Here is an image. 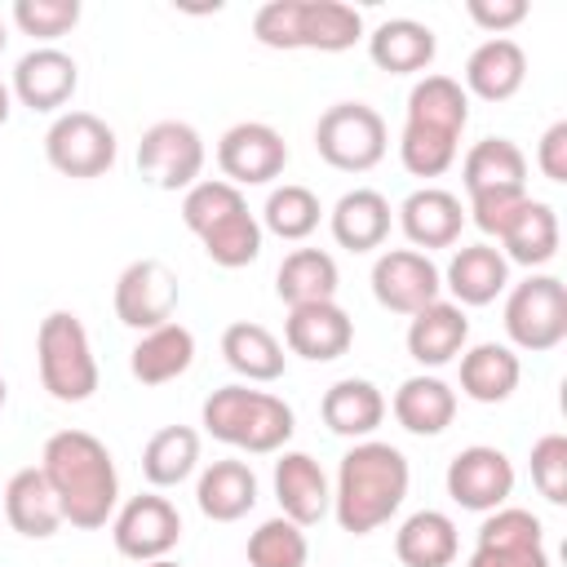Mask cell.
<instances>
[{
    "label": "cell",
    "mask_w": 567,
    "mask_h": 567,
    "mask_svg": "<svg viewBox=\"0 0 567 567\" xmlns=\"http://www.w3.org/2000/svg\"><path fill=\"white\" fill-rule=\"evenodd\" d=\"M523 80H527V53L509 35H492L465 58V93L483 102H509L523 89Z\"/></svg>",
    "instance_id": "obj_21"
},
{
    "label": "cell",
    "mask_w": 567,
    "mask_h": 567,
    "mask_svg": "<svg viewBox=\"0 0 567 567\" xmlns=\"http://www.w3.org/2000/svg\"><path fill=\"white\" fill-rule=\"evenodd\" d=\"M470 124V93L452 75H425L408 93V120L399 137V159L412 177H439L452 168L461 133Z\"/></svg>",
    "instance_id": "obj_3"
},
{
    "label": "cell",
    "mask_w": 567,
    "mask_h": 567,
    "mask_svg": "<svg viewBox=\"0 0 567 567\" xmlns=\"http://www.w3.org/2000/svg\"><path fill=\"white\" fill-rule=\"evenodd\" d=\"M447 288L461 306H487L505 292L509 284V261L501 257V248L492 244H470V248H456L452 261H447Z\"/></svg>",
    "instance_id": "obj_28"
},
{
    "label": "cell",
    "mask_w": 567,
    "mask_h": 567,
    "mask_svg": "<svg viewBox=\"0 0 567 567\" xmlns=\"http://www.w3.org/2000/svg\"><path fill=\"white\" fill-rule=\"evenodd\" d=\"M173 310H177V275L159 257H142L120 270V279H115V319L120 323L151 332V328L168 323Z\"/></svg>",
    "instance_id": "obj_14"
},
{
    "label": "cell",
    "mask_w": 567,
    "mask_h": 567,
    "mask_svg": "<svg viewBox=\"0 0 567 567\" xmlns=\"http://www.w3.org/2000/svg\"><path fill=\"white\" fill-rule=\"evenodd\" d=\"M137 567H182V563H173V558H151V563H137Z\"/></svg>",
    "instance_id": "obj_47"
},
{
    "label": "cell",
    "mask_w": 567,
    "mask_h": 567,
    "mask_svg": "<svg viewBox=\"0 0 567 567\" xmlns=\"http://www.w3.org/2000/svg\"><path fill=\"white\" fill-rule=\"evenodd\" d=\"M75 84H80L75 58L62 53V49H53V44H44V49H31V53L18 58L9 93L22 106H31V111H58V106L71 102Z\"/></svg>",
    "instance_id": "obj_18"
},
{
    "label": "cell",
    "mask_w": 567,
    "mask_h": 567,
    "mask_svg": "<svg viewBox=\"0 0 567 567\" xmlns=\"http://www.w3.org/2000/svg\"><path fill=\"white\" fill-rule=\"evenodd\" d=\"M465 567H549L540 518L518 505L492 509L478 527V545Z\"/></svg>",
    "instance_id": "obj_12"
},
{
    "label": "cell",
    "mask_w": 567,
    "mask_h": 567,
    "mask_svg": "<svg viewBox=\"0 0 567 567\" xmlns=\"http://www.w3.org/2000/svg\"><path fill=\"white\" fill-rule=\"evenodd\" d=\"M115 549L133 563H151V558H168V549L182 540V514L168 496L142 492L133 501H124V509L111 523Z\"/></svg>",
    "instance_id": "obj_15"
},
{
    "label": "cell",
    "mask_w": 567,
    "mask_h": 567,
    "mask_svg": "<svg viewBox=\"0 0 567 567\" xmlns=\"http://www.w3.org/2000/svg\"><path fill=\"white\" fill-rule=\"evenodd\" d=\"M4 40H9V35H4V22H0V53H4Z\"/></svg>",
    "instance_id": "obj_49"
},
{
    "label": "cell",
    "mask_w": 567,
    "mask_h": 567,
    "mask_svg": "<svg viewBox=\"0 0 567 567\" xmlns=\"http://www.w3.org/2000/svg\"><path fill=\"white\" fill-rule=\"evenodd\" d=\"M199 465V434L190 425H164L142 447V474L151 487H177Z\"/></svg>",
    "instance_id": "obj_38"
},
{
    "label": "cell",
    "mask_w": 567,
    "mask_h": 567,
    "mask_svg": "<svg viewBox=\"0 0 567 567\" xmlns=\"http://www.w3.org/2000/svg\"><path fill=\"white\" fill-rule=\"evenodd\" d=\"M505 332L518 350L545 354L567 337V288L558 275H527L505 301Z\"/></svg>",
    "instance_id": "obj_9"
},
{
    "label": "cell",
    "mask_w": 567,
    "mask_h": 567,
    "mask_svg": "<svg viewBox=\"0 0 567 567\" xmlns=\"http://www.w3.org/2000/svg\"><path fill=\"white\" fill-rule=\"evenodd\" d=\"M252 35L266 49L341 53L363 35V13L341 0H270L252 13Z\"/></svg>",
    "instance_id": "obj_5"
},
{
    "label": "cell",
    "mask_w": 567,
    "mask_h": 567,
    "mask_svg": "<svg viewBox=\"0 0 567 567\" xmlns=\"http://www.w3.org/2000/svg\"><path fill=\"white\" fill-rule=\"evenodd\" d=\"M465 13H470L483 31L505 35L509 27H518V22L527 18V0H470V4H465Z\"/></svg>",
    "instance_id": "obj_44"
},
{
    "label": "cell",
    "mask_w": 567,
    "mask_h": 567,
    "mask_svg": "<svg viewBox=\"0 0 567 567\" xmlns=\"http://www.w3.org/2000/svg\"><path fill=\"white\" fill-rule=\"evenodd\" d=\"M288 164V142L279 137V128L261 124V120H244L230 124L217 142V168L230 186H261L275 182Z\"/></svg>",
    "instance_id": "obj_13"
},
{
    "label": "cell",
    "mask_w": 567,
    "mask_h": 567,
    "mask_svg": "<svg viewBox=\"0 0 567 567\" xmlns=\"http://www.w3.org/2000/svg\"><path fill=\"white\" fill-rule=\"evenodd\" d=\"M284 341L292 354L310 363H332L350 350L354 323L337 301H315V306H292L284 319Z\"/></svg>",
    "instance_id": "obj_19"
},
{
    "label": "cell",
    "mask_w": 567,
    "mask_h": 567,
    "mask_svg": "<svg viewBox=\"0 0 567 567\" xmlns=\"http://www.w3.org/2000/svg\"><path fill=\"white\" fill-rule=\"evenodd\" d=\"M40 470L58 496L62 523L84 527V532L106 527V518L115 514V501H120V474L97 434H89V430L49 434V443L40 452Z\"/></svg>",
    "instance_id": "obj_1"
},
{
    "label": "cell",
    "mask_w": 567,
    "mask_h": 567,
    "mask_svg": "<svg viewBox=\"0 0 567 567\" xmlns=\"http://www.w3.org/2000/svg\"><path fill=\"white\" fill-rule=\"evenodd\" d=\"M275 501H279L284 518H292L297 527L319 523L332 509V487H328V474L319 470V461L306 452H284L275 461Z\"/></svg>",
    "instance_id": "obj_20"
},
{
    "label": "cell",
    "mask_w": 567,
    "mask_h": 567,
    "mask_svg": "<svg viewBox=\"0 0 567 567\" xmlns=\"http://www.w3.org/2000/svg\"><path fill=\"white\" fill-rule=\"evenodd\" d=\"M514 492V465L501 447H487V443H474V447H461L452 461H447V496L461 505V509H474V514H492L509 501Z\"/></svg>",
    "instance_id": "obj_16"
},
{
    "label": "cell",
    "mask_w": 567,
    "mask_h": 567,
    "mask_svg": "<svg viewBox=\"0 0 567 567\" xmlns=\"http://www.w3.org/2000/svg\"><path fill=\"white\" fill-rule=\"evenodd\" d=\"M306 532L292 518H266L252 536H248V563L252 567H306Z\"/></svg>",
    "instance_id": "obj_40"
},
{
    "label": "cell",
    "mask_w": 567,
    "mask_h": 567,
    "mask_svg": "<svg viewBox=\"0 0 567 567\" xmlns=\"http://www.w3.org/2000/svg\"><path fill=\"white\" fill-rule=\"evenodd\" d=\"M536 164H540V173L549 182H567V120L545 128V137L536 146Z\"/></svg>",
    "instance_id": "obj_45"
},
{
    "label": "cell",
    "mask_w": 567,
    "mask_h": 567,
    "mask_svg": "<svg viewBox=\"0 0 567 567\" xmlns=\"http://www.w3.org/2000/svg\"><path fill=\"white\" fill-rule=\"evenodd\" d=\"M221 354L248 381H279L284 377V359H288L284 346L275 341V332L261 328V323H248V319H239V323H230L221 332Z\"/></svg>",
    "instance_id": "obj_37"
},
{
    "label": "cell",
    "mask_w": 567,
    "mask_h": 567,
    "mask_svg": "<svg viewBox=\"0 0 567 567\" xmlns=\"http://www.w3.org/2000/svg\"><path fill=\"white\" fill-rule=\"evenodd\" d=\"M315 151L341 173H368L385 159V120L368 102H337L315 124Z\"/></svg>",
    "instance_id": "obj_8"
},
{
    "label": "cell",
    "mask_w": 567,
    "mask_h": 567,
    "mask_svg": "<svg viewBox=\"0 0 567 567\" xmlns=\"http://www.w3.org/2000/svg\"><path fill=\"white\" fill-rule=\"evenodd\" d=\"M337 261L332 252L323 248H292L284 261H279V275H275V292L279 301L292 306H315V301H332L337 297Z\"/></svg>",
    "instance_id": "obj_34"
},
{
    "label": "cell",
    "mask_w": 567,
    "mask_h": 567,
    "mask_svg": "<svg viewBox=\"0 0 567 567\" xmlns=\"http://www.w3.org/2000/svg\"><path fill=\"white\" fill-rule=\"evenodd\" d=\"M527 204V190H487V195H470V213H474V226L483 235H505V226L514 221V213Z\"/></svg>",
    "instance_id": "obj_43"
},
{
    "label": "cell",
    "mask_w": 567,
    "mask_h": 567,
    "mask_svg": "<svg viewBox=\"0 0 567 567\" xmlns=\"http://www.w3.org/2000/svg\"><path fill=\"white\" fill-rule=\"evenodd\" d=\"M182 221L199 235L213 266L239 270L261 252V221L248 213L239 186L230 182H195L182 199Z\"/></svg>",
    "instance_id": "obj_4"
},
{
    "label": "cell",
    "mask_w": 567,
    "mask_h": 567,
    "mask_svg": "<svg viewBox=\"0 0 567 567\" xmlns=\"http://www.w3.org/2000/svg\"><path fill=\"white\" fill-rule=\"evenodd\" d=\"M465 190L487 195V190H527V155L509 137H483L470 146L461 164Z\"/></svg>",
    "instance_id": "obj_33"
},
{
    "label": "cell",
    "mask_w": 567,
    "mask_h": 567,
    "mask_svg": "<svg viewBox=\"0 0 567 567\" xmlns=\"http://www.w3.org/2000/svg\"><path fill=\"white\" fill-rule=\"evenodd\" d=\"M328 226H332V239H337L341 248H350V252H372V248H381L385 235H390V199H385L381 190H372V186H354V190H346V195L332 204Z\"/></svg>",
    "instance_id": "obj_25"
},
{
    "label": "cell",
    "mask_w": 567,
    "mask_h": 567,
    "mask_svg": "<svg viewBox=\"0 0 567 567\" xmlns=\"http://www.w3.org/2000/svg\"><path fill=\"white\" fill-rule=\"evenodd\" d=\"M9 111H13V93H9V84L0 80V128L9 124Z\"/></svg>",
    "instance_id": "obj_46"
},
{
    "label": "cell",
    "mask_w": 567,
    "mask_h": 567,
    "mask_svg": "<svg viewBox=\"0 0 567 567\" xmlns=\"http://www.w3.org/2000/svg\"><path fill=\"white\" fill-rule=\"evenodd\" d=\"M408 456L390 443L363 439L341 456L337 470V492H332V514L341 523V532L350 536H368L381 523H390L408 496Z\"/></svg>",
    "instance_id": "obj_2"
},
{
    "label": "cell",
    "mask_w": 567,
    "mask_h": 567,
    "mask_svg": "<svg viewBox=\"0 0 567 567\" xmlns=\"http://www.w3.org/2000/svg\"><path fill=\"white\" fill-rule=\"evenodd\" d=\"M195 363V337L182 323H159L151 332H142V341L128 350V368L142 385H164L177 381L186 368Z\"/></svg>",
    "instance_id": "obj_27"
},
{
    "label": "cell",
    "mask_w": 567,
    "mask_h": 567,
    "mask_svg": "<svg viewBox=\"0 0 567 567\" xmlns=\"http://www.w3.org/2000/svg\"><path fill=\"white\" fill-rule=\"evenodd\" d=\"M319 412H323V425L332 434H341V439H368L381 425V416H385V399H381V390L372 381L341 377L337 385H328Z\"/></svg>",
    "instance_id": "obj_30"
},
{
    "label": "cell",
    "mask_w": 567,
    "mask_h": 567,
    "mask_svg": "<svg viewBox=\"0 0 567 567\" xmlns=\"http://www.w3.org/2000/svg\"><path fill=\"white\" fill-rule=\"evenodd\" d=\"M368 53L381 71L390 75H412V71H425L439 53V40L425 22L416 18H385L372 35H368Z\"/></svg>",
    "instance_id": "obj_26"
},
{
    "label": "cell",
    "mask_w": 567,
    "mask_h": 567,
    "mask_svg": "<svg viewBox=\"0 0 567 567\" xmlns=\"http://www.w3.org/2000/svg\"><path fill=\"white\" fill-rule=\"evenodd\" d=\"M501 257L505 261H518V266H545L558 257V213L545 204V199H532L514 213V221L505 226L501 235Z\"/></svg>",
    "instance_id": "obj_36"
},
{
    "label": "cell",
    "mask_w": 567,
    "mask_h": 567,
    "mask_svg": "<svg viewBox=\"0 0 567 567\" xmlns=\"http://www.w3.org/2000/svg\"><path fill=\"white\" fill-rule=\"evenodd\" d=\"M319 195L310 186H297V182H284L266 195V208H261V221L270 235L279 239H306L315 226H319Z\"/></svg>",
    "instance_id": "obj_39"
},
{
    "label": "cell",
    "mask_w": 567,
    "mask_h": 567,
    "mask_svg": "<svg viewBox=\"0 0 567 567\" xmlns=\"http://www.w3.org/2000/svg\"><path fill=\"white\" fill-rule=\"evenodd\" d=\"M532 483L549 505H567V434H540L532 443Z\"/></svg>",
    "instance_id": "obj_41"
},
{
    "label": "cell",
    "mask_w": 567,
    "mask_h": 567,
    "mask_svg": "<svg viewBox=\"0 0 567 567\" xmlns=\"http://www.w3.org/2000/svg\"><path fill=\"white\" fill-rule=\"evenodd\" d=\"M4 394H9V385H4V377H0V408H4Z\"/></svg>",
    "instance_id": "obj_48"
},
{
    "label": "cell",
    "mask_w": 567,
    "mask_h": 567,
    "mask_svg": "<svg viewBox=\"0 0 567 567\" xmlns=\"http://www.w3.org/2000/svg\"><path fill=\"white\" fill-rule=\"evenodd\" d=\"M456 416V390L439 377H408L399 390H394V421L408 430V434H421V439H434L452 425Z\"/></svg>",
    "instance_id": "obj_29"
},
{
    "label": "cell",
    "mask_w": 567,
    "mask_h": 567,
    "mask_svg": "<svg viewBox=\"0 0 567 567\" xmlns=\"http://www.w3.org/2000/svg\"><path fill=\"white\" fill-rule=\"evenodd\" d=\"M399 226L416 248H447L461 239L465 208L443 186H421L399 204Z\"/></svg>",
    "instance_id": "obj_22"
},
{
    "label": "cell",
    "mask_w": 567,
    "mask_h": 567,
    "mask_svg": "<svg viewBox=\"0 0 567 567\" xmlns=\"http://www.w3.org/2000/svg\"><path fill=\"white\" fill-rule=\"evenodd\" d=\"M204 168V137L186 120H159L137 142V173L159 190H190Z\"/></svg>",
    "instance_id": "obj_11"
},
{
    "label": "cell",
    "mask_w": 567,
    "mask_h": 567,
    "mask_svg": "<svg viewBox=\"0 0 567 567\" xmlns=\"http://www.w3.org/2000/svg\"><path fill=\"white\" fill-rule=\"evenodd\" d=\"M35 363H40V385L58 403H84L97 390V359L84 323L71 310H53L40 319Z\"/></svg>",
    "instance_id": "obj_7"
},
{
    "label": "cell",
    "mask_w": 567,
    "mask_h": 567,
    "mask_svg": "<svg viewBox=\"0 0 567 567\" xmlns=\"http://www.w3.org/2000/svg\"><path fill=\"white\" fill-rule=\"evenodd\" d=\"M13 22L35 40H58L80 22V0H18Z\"/></svg>",
    "instance_id": "obj_42"
},
{
    "label": "cell",
    "mask_w": 567,
    "mask_h": 567,
    "mask_svg": "<svg viewBox=\"0 0 567 567\" xmlns=\"http://www.w3.org/2000/svg\"><path fill=\"white\" fill-rule=\"evenodd\" d=\"M456 523L443 509H416L394 532V554L403 567H447L456 558Z\"/></svg>",
    "instance_id": "obj_32"
},
{
    "label": "cell",
    "mask_w": 567,
    "mask_h": 567,
    "mask_svg": "<svg viewBox=\"0 0 567 567\" xmlns=\"http://www.w3.org/2000/svg\"><path fill=\"white\" fill-rule=\"evenodd\" d=\"M199 514L213 523H235L257 505V474L244 461H213L195 483Z\"/></svg>",
    "instance_id": "obj_31"
},
{
    "label": "cell",
    "mask_w": 567,
    "mask_h": 567,
    "mask_svg": "<svg viewBox=\"0 0 567 567\" xmlns=\"http://www.w3.org/2000/svg\"><path fill=\"white\" fill-rule=\"evenodd\" d=\"M204 430L239 452H252V456H266V452H279L292 430H297V416L292 408L279 399V394H266V390H248V385H221L204 399Z\"/></svg>",
    "instance_id": "obj_6"
},
{
    "label": "cell",
    "mask_w": 567,
    "mask_h": 567,
    "mask_svg": "<svg viewBox=\"0 0 567 567\" xmlns=\"http://www.w3.org/2000/svg\"><path fill=\"white\" fill-rule=\"evenodd\" d=\"M44 155L62 177H102L115 164V133L93 111H62L44 133Z\"/></svg>",
    "instance_id": "obj_10"
},
{
    "label": "cell",
    "mask_w": 567,
    "mask_h": 567,
    "mask_svg": "<svg viewBox=\"0 0 567 567\" xmlns=\"http://www.w3.org/2000/svg\"><path fill=\"white\" fill-rule=\"evenodd\" d=\"M4 518L27 540H49L62 527L58 496H53V487H49L40 465H27V470H18L9 478V487H4Z\"/></svg>",
    "instance_id": "obj_24"
},
{
    "label": "cell",
    "mask_w": 567,
    "mask_h": 567,
    "mask_svg": "<svg viewBox=\"0 0 567 567\" xmlns=\"http://www.w3.org/2000/svg\"><path fill=\"white\" fill-rule=\"evenodd\" d=\"M443 275L439 266L416 248H390L372 266V297L394 315H416L430 301H439Z\"/></svg>",
    "instance_id": "obj_17"
},
{
    "label": "cell",
    "mask_w": 567,
    "mask_h": 567,
    "mask_svg": "<svg viewBox=\"0 0 567 567\" xmlns=\"http://www.w3.org/2000/svg\"><path fill=\"white\" fill-rule=\"evenodd\" d=\"M465 341H470V319H465V310L456 301H430L408 323V354L421 368L452 363L465 350Z\"/></svg>",
    "instance_id": "obj_23"
},
{
    "label": "cell",
    "mask_w": 567,
    "mask_h": 567,
    "mask_svg": "<svg viewBox=\"0 0 567 567\" xmlns=\"http://www.w3.org/2000/svg\"><path fill=\"white\" fill-rule=\"evenodd\" d=\"M518 377H523V363L501 341H483L461 354V390L474 403H505L518 390Z\"/></svg>",
    "instance_id": "obj_35"
}]
</instances>
